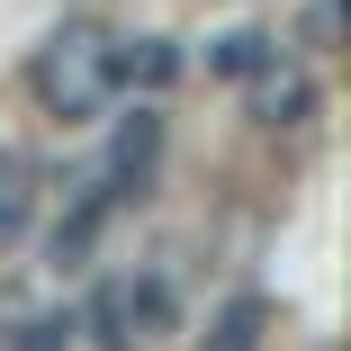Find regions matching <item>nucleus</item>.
Returning a JSON list of instances; mask_svg holds the SVG:
<instances>
[{"instance_id": "nucleus-1", "label": "nucleus", "mask_w": 351, "mask_h": 351, "mask_svg": "<svg viewBox=\"0 0 351 351\" xmlns=\"http://www.w3.org/2000/svg\"><path fill=\"white\" fill-rule=\"evenodd\" d=\"M27 90H36L45 117L90 126V117L117 99V36H108L99 19H63V27L27 54Z\"/></svg>"}, {"instance_id": "nucleus-6", "label": "nucleus", "mask_w": 351, "mask_h": 351, "mask_svg": "<svg viewBox=\"0 0 351 351\" xmlns=\"http://www.w3.org/2000/svg\"><path fill=\"white\" fill-rule=\"evenodd\" d=\"M270 63H279V36H261V27H234V36L207 45V73H226V82H252Z\"/></svg>"}, {"instance_id": "nucleus-2", "label": "nucleus", "mask_w": 351, "mask_h": 351, "mask_svg": "<svg viewBox=\"0 0 351 351\" xmlns=\"http://www.w3.org/2000/svg\"><path fill=\"white\" fill-rule=\"evenodd\" d=\"M252 117H261V126H306V117H315V82L289 73V63L252 73Z\"/></svg>"}, {"instance_id": "nucleus-8", "label": "nucleus", "mask_w": 351, "mask_h": 351, "mask_svg": "<svg viewBox=\"0 0 351 351\" xmlns=\"http://www.w3.org/2000/svg\"><path fill=\"white\" fill-rule=\"evenodd\" d=\"M154 145H162V117H145V108H135V117L117 126V154H108V180H145V171H154Z\"/></svg>"}, {"instance_id": "nucleus-4", "label": "nucleus", "mask_w": 351, "mask_h": 351, "mask_svg": "<svg viewBox=\"0 0 351 351\" xmlns=\"http://www.w3.org/2000/svg\"><path fill=\"white\" fill-rule=\"evenodd\" d=\"M180 73L171 36H117V90H162Z\"/></svg>"}, {"instance_id": "nucleus-10", "label": "nucleus", "mask_w": 351, "mask_h": 351, "mask_svg": "<svg viewBox=\"0 0 351 351\" xmlns=\"http://www.w3.org/2000/svg\"><path fill=\"white\" fill-rule=\"evenodd\" d=\"M298 36H306V45L324 54V45L342 36V0H306V27H298Z\"/></svg>"}, {"instance_id": "nucleus-3", "label": "nucleus", "mask_w": 351, "mask_h": 351, "mask_svg": "<svg viewBox=\"0 0 351 351\" xmlns=\"http://www.w3.org/2000/svg\"><path fill=\"white\" fill-rule=\"evenodd\" d=\"M99 324H108V351L145 342V333L162 324V289H154V279H145V289H135V279H117V289L99 298Z\"/></svg>"}, {"instance_id": "nucleus-7", "label": "nucleus", "mask_w": 351, "mask_h": 351, "mask_svg": "<svg viewBox=\"0 0 351 351\" xmlns=\"http://www.w3.org/2000/svg\"><path fill=\"white\" fill-rule=\"evenodd\" d=\"M261 333H270V306L234 298V306H217V324L198 333V351H261Z\"/></svg>"}, {"instance_id": "nucleus-5", "label": "nucleus", "mask_w": 351, "mask_h": 351, "mask_svg": "<svg viewBox=\"0 0 351 351\" xmlns=\"http://www.w3.org/2000/svg\"><path fill=\"white\" fill-rule=\"evenodd\" d=\"M36 217V162L27 154H0V252H10Z\"/></svg>"}, {"instance_id": "nucleus-9", "label": "nucleus", "mask_w": 351, "mask_h": 351, "mask_svg": "<svg viewBox=\"0 0 351 351\" xmlns=\"http://www.w3.org/2000/svg\"><path fill=\"white\" fill-rule=\"evenodd\" d=\"M10 351H73V315H27L10 333Z\"/></svg>"}]
</instances>
